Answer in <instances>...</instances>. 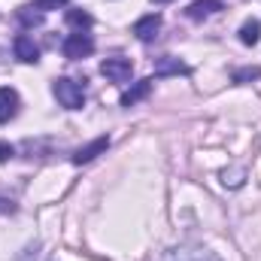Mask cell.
Masks as SVG:
<instances>
[{
	"mask_svg": "<svg viewBox=\"0 0 261 261\" xmlns=\"http://www.w3.org/2000/svg\"><path fill=\"white\" fill-rule=\"evenodd\" d=\"M52 94L58 97V103H61L64 110H82V107H85V88H82V82H76V79L58 76V79L52 82Z\"/></svg>",
	"mask_w": 261,
	"mask_h": 261,
	"instance_id": "1",
	"label": "cell"
},
{
	"mask_svg": "<svg viewBox=\"0 0 261 261\" xmlns=\"http://www.w3.org/2000/svg\"><path fill=\"white\" fill-rule=\"evenodd\" d=\"M61 52H64V58L70 61H79V58H88L91 52H94V40L88 37V34H82V31H76V34H70L64 40V46H61Z\"/></svg>",
	"mask_w": 261,
	"mask_h": 261,
	"instance_id": "2",
	"label": "cell"
},
{
	"mask_svg": "<svg viewBox=\"0 0 261 261\" xmlns=\"http://www.w3.org/2000/svg\"><path fill=\"white\" fill-rule=\"evenodd\" d=\"M100 73L110 82H128L130 76H134V61L130 58H122V55L107 58V61H100Z\"/></svg>",
	"mask_w": 261,
	"mask_h": 261,
	"instance_id": "3",
	"label": "cell"
},
{
	"mask_svg": "<svg viewBox=\"0 0 261 261\" xmlns=\"http://www.w3.org/2000/svg\"><path fill=\"white\" fill-rule=\"evenodd\" d=\"M12 52H15V58L24 61V64H37V61H40V46H37L28 34H18V37L12 40Z\"/></svg>",
	"mask_w": 261,
	"mask_h": 261,
	"instance_id": "4",
	"label": "cell"
},
{
	"mask_svg": "<svg viewBox=\"0 0 261 261\" xmlns=\"http://www.w3.org/2000/svg\"><path fill=\"white\" fill-rule=\"evenodd\" d=\"M107 149H110V137H97V140H91L88 146H82V149L73 152V164H88V161H94L97 155H103Z\"/></svg>",
	"mask_w": 261,
	"mask_h": 261,
	"instance_id": "5",
	"label": "cell"
},
{
	"mask_svg": "<svg viewBox=\"0 0 261 261\" xmlns=\"http://www.w3.org/2000/svg\"><path fill=\"white\" fill-rule=\"evenodd\" d=\"M158 31H161V15H143L137 24H134V37L137 40H143V43H149V40H155L158 37Z\"/></svg>",
	"mask_w": 261,
	"mask_h": 261,
	"instance_id": "6",
	"label": "cell"
},
{
	"mask_svg": "<svg viewBox=\"0 0 261 261\" xmlns=\"http://www.w3.org/2000/svg\"><path fill=\"white\" fill-rule=\"evenodd\" d=\"M173 261H222L213 249H203V246H179L173 249Z\"/></svg>",
	"mask_w": 261,
	"mask_h": 261,
	"instance_id": "7",
	"label": "cell"
},
{
	"mask_svg": "<svg viewBox=\"0 0 261 261\" xmlns=\"http://www.w3.org/2000/svg\"><path fill=\"white\" fill-rule=\"evenodd\" d=\"M15 113H18V94H15V88H0V125H6L9 119H15Z\"/></svg>",
	"mask_w": 261,
	"mask_h": 261,
	"instance_id": "8",
	"label": "cell"
},
{
	"mask_svg": "<svg viewBox=\"0 0 261 261\" xmlns=\"http://www.w3.org/2000/svg\"><path fill=\"white\" fill-rule=\"evenodd\" d=\"M179 73H189V64L173 58V55H164V58H155V76H179Z\"/></svg>",
	"mask_w": 261,
	"mask_h": 261,
	"instance_id": "9",
	"label": "cell"
},
{
	"mask_svg": "<svg viewBox=\"0 0 261 261\" xmlns=\"http://www.w3.org/2000/svg\"><path fill=\"white\" fill-rule=\"evenodd\" d=\"M149 91H152V79H137L128 91L122 94V107H134V103H140L143 97H149Z\"/></svg>",
	"mask_w": 261,
	"mask_h": 261,
	"instance_id": "10",
	"label": "cell"
},
{
	"mask_svg": "<svg viewBox=\"0 0 261 261\" xmlns=\"http://www.w3.org/2000/svg\"><path fill=\"white\" fill-rule=\"evenodd\" d=\"M219 9H225L222 0H195V3L186 9V15L195 18V21H200V18H206V15H213V12H219Z\"/></svg>",
	"mask_w": 261,
	"mask_h": 261,
	"instance_id": "11",
	"label": "cell"
},
{
	"mask_svg": "<svg viewBox=\"0 0 261 261\" xmlns=\"http://www.w3.org/2000/svg\"><path fill=\"white\" fill-rule=\"evenodd\" d=\"M258 40H261V21L258 18H246L240 24V43L243 46H255Z\"/></svg>",
	"mask_w": 261,
	"mask_h": 261,
	"instance_id": "12",
	"label": "cell"
},
{
	"mask_svg": "<svg viewBox=\"0 0 261 261\" xmlns=\"http://www.w3.org/2000/svg\"><path fill=\"white\" fill-rule=\"evenodd\" d=\"M67 24L76 28V31H88L94 24V18L85 12V9H67Z\"/></svg>",
	"mask_w": 261,
	"mask_h": 261,
	"instance_id": "13",
	"label": "cell"
},
{
	"mask_svg": "<svg viewBox=\"0 0 261 261\" xmlns=\"http://www.w3.org/2000/svg\"><path fill=\"white\" fill-rule=\"evenodd\" d=\"M246 182V167H228L222 170V186L225 189H240Z\"/></svg>",
	"mask_w": 261,
	"mask_h": 261,
	"instance_id": "14",
	"label": "cell"
},
{
	"mask_svg": "<svg viewBox=\"0 0 261 261\" xmlns=\"http://www.w3.org/2000/svg\"><path fill=\"white\" fill-rule=\"evenodd\" d=\"M15 18H18L24 28H37V24H43V12H34V6H21V9L15 12Z\"/></svg>",
	"mask_w": 261,
	"mask_h": 261,
	"instance_id": "15",
	"label": "cell"
},
{
	"mask_svg": "<svg viewBox=\"0 0 261 261\" xmlns=\"http://www.w3.org/2000/svg\"><path fill=\"white\" fill-rule=\"evenodd\" d=\"M261 76V67H243L234 73V82H246V79H258Z\"/></svg>",
	"mask_w": 261,
	"mask_h": 261,
	"instance_id": "16",
	"label": "cell"
},
{
	"mask_svg": "<svg viewBox=\"0 0 261 261\" xmlns=\"http://www.w3.org/2000/svg\"><path fill=\"white\" fill-rule=\"evenodd\" d=\"M67 3H70V0H37V9H40V12H49V9H61Z\"/></svg>",
	"mask_w": 261,
	"mask_h": 261,
	"instance_id": "17",
	"label": "cell"
},
{
	"mask_svg": "<svg viewBox=\"0 0 261 261\" xmlns=\"http://www.w3.org/2000/svg\"><path fill=\"white\" fill-rule=\"evenodd\" d=\"M12 155H15V149H12L6 140H0V161H9Z\"/></svg>",
	"mask_w": 261,
	"mask_h": 261,
	"instance_id": "18",
	"label": "cell"
},
{
	"mask_svg": "<svg viewBox=\"0 0 261 261\" xmlns=\"http://www.w3.org/2000/svg\"><path fill=\"white\" fill-rule=\"evenodd\" d=\"M12 210H15V206H12L9 200H3V197H0V216H3V213H12Z\"/></svg>",
	"mask_w": 261,
	"mask_h": 261,
	"instance_id": "19",
	"label": "cell"
}]
</instances>
